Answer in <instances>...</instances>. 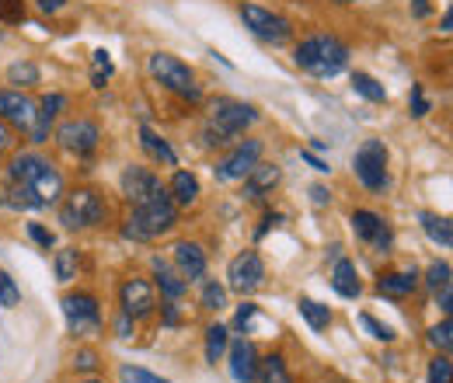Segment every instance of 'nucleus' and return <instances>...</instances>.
<instances>
[{
    "label": "nucleus",
    "mask_w": 453,
    "mask_h": 383,
    "mask_svg": "<svg viewBox=\"0 0 453 383\" xmlns=\"http://www.w3.org/2000/svg\"><path fill=\"white\" fill-rule=\"evenodd\" d=\"M109 217L105 199L95 188H73L63 203H59V223L66 230H84V226H98Z\"/></svg>",
    "instance_id": "nucleus-5"
},
{
    "label": "nucleus",
    "mask_w": 453,
    "mask_h": 383,
    "mask_svg": "<svg viewBox=\"0 0 453 383\" xmlns=\"http://www.w3.org/2000/svg\"><path fill=\"white\" fill-rule=\"evenodd\" d=\"M161 325H165V328H178V325H181V314H178V303H174V300H168V303L161 307Z\"/></svg>",
    "instance_id": "nucleus-46"
},
{
    "label": "nucleus",
    "mask_w": 453,
    "mask_h": 383,
    "mask_svg": "<svg viewBox=\"0 0 453 383\" xmlns=\"http://www.w3.org/2000/svg\"><path fill=\"white\" fill-rule=\"evenodd\" d=\"M21 303V289H18V282L11 279V275L0 269V307H18Z\"/></svg>",
    "instance_id": "nucleus-36"
},
{
    "label": "nucleus",
    "mask_w": 453,
    "mask_h": 383,
    "mask_svg": "<svg viewBox=\"0 0 453 383\" xmlns=\"http://www.w3.org/2000/svg\"><path fill=\"white\" fill-rule=\"evenodd\" d=\"M122 195H126V203L136 210V206H143V203H150V199H157L161 192H165V185H161V178L150 171V167H140V165H129L122 171Z\"/></svg>",
    "instance_id": "nucleus-12"
},
{
    "label": "nucleus",
    "mask_w": 453,
    "mask_h": 383,
    "mask_svg": "<svg viewBox=\"0 0 453 383\" xmlns=\"http://www.w3.org/2000/svg\"><path fill=\"white\" fill-rule=\"evenodd\" d=\"M280 178H283V171H280V167L262 165V161H258V165L244 174V195H248V199H265V195L280 185Z\"/></svg>",
    "instance_id": "nucleus-18"
},
{
    "label": "nucleus",
    "mask_w": 453,
    "mask_h": 383,
    "mask_svg": "<svg viewBox=\"0 0 453 383\" xmlns=\"http://www.w3.org/2000/svg\"><path fill=\"white\" fill-rule=\"evenodd\" d=\"M429 11H433V7H429V0H411V14H415V18H426Z\"/></svg>",
    "instance_id": "nucleus-53"
},
{
    "label": "nucleus",
    "mask_w": 453,
    "mask_h": 383,
    "mask_svg": "<svg viewBox=\"0 0 453 383\" xmlns=\"http://www.w3.org/2000/svg\"><path fill=\"white\" fill-rule=\"evenodd\" d=\"M262 282H265V262H262L258 251H241L230 262V269H226V289H234L241 296H251L255 289H262Z\"/></svg>",
    "instance_id": "nucleus-9"
},
{
    "label": "nucleus",
    "mask_w": 453,
    "mask_h": 383,
    "mask_svg": "<svg viewBox=\"0 0 453 383\" xmlns=\"http://www.w3.org/2000/svg\"><path fill=\"white\" fill-rule=\"evenodd\" d=\"M258 161H262V140H244V143H237L234 154L224 157L213 171H217L220 181H244V174L258 165Z\"/></svg>",
    "instance_id": "nucleus-14"
},
{
    "label": "nucleus",
    "mask_w": 453,
    "mask_h": 383,
    "mask_svg": "<svg viewBox=\"0 0 453 383\" xmlns=\"http://www.w3.org/2000/svg\"><path fill=\"white\" fill-rule=\"evenodd\" d=\"M453 28V11H447V14H443V32H450Z\"/></svg>",
    "instance_id": "nucleus-55"
},
{
    "label": "nucleus",
    "mask_w": 453,
    "mask_h": 383,
    "mask_svg": "<svg viewBox=\"0 0 453 383\" xmlns=\"http://www.w3.org/2000/svg\"><path fill=\"white\" fill-rule=\"evenodd\" d=\"M174 269L185 275V282H196L206 275V251L196 241H178L174 244Z\"/></svg>",
    "instance_id": "nucleus-17"
},
{
    "label": "nucleus",
    "mask_w": 453,
    "mask_h": 383,
    "mask_svg": "<svg viewBox=\"0 0 453 383\" xmlns=\"http://www.w3.org/2000/svg\"><path fill=\"white\" fill-rule=\"evenodd\" d=\"M276 223H280V213H269V217L262 219V226H258V234H255V237H258V241H262V237H265V234H269V230H273V226H276Z\"/></svg>",
    "instance_id": "nucleus-52"
},
{
    "label": "nucleus",
    "mask_w": 453,
    "mask_h": 383,
    "mask_svg": "<svg viewBox=\"0 0 453 383\" xmlns=\"http://www.w3.org/2000/svg\"><path fill=\"white\" fill-rule=\"evenodd\" d=\"M63 4H66V0H39V7H42L46 14H57Z\"/></svg>",
    "instance_id": "nucleus-54"
},
{
    "label": "nucleus",
    "mask_w": 453,
    "mask_h": 383,
    "mask_svg": "<svg viewBox=\"0 0 453 383\" xmlns=\"http://www.w3.org/2000/svg\"><path fill=\"white\" fill-rule=\"evenodd\" d=\"M349 223H352V234H356L363 244H370V248L380 251V255L391 251V244H395V230L388 226V219L380 217V213H373V210H356Z\"/></svg>",
    "instance_id": "nucleus-13"
},
{
    "label": "nucleus",
    "mask_w": 453,
    "mask_h": 383,
    "mask_svg": "<svg viewBox=\"0 0 453 383\" xmlns=\"http://www.w3.org/2000/svg\"><path fill=\"white\" fill-rule=\"evenodd\" d=\"M429 345L436 349V352H450V345H453V325H450V318H443L436 328L429 331Z\"/></svg>",
    "instance_id": "nucleus-35"
},
{
    "label": "nucleus",
    "mask_w": 453,
    "mask_h": 383,
    "mask_svg": "<svg viewBox=\"0 0 453 383\" xmlns=\"http://www.w3.org/2000/svg\"><path fill=\"white\" fill-rule=\"evenodd\" d=\"M296 307H300V318H303L311 328L328 331V325H332V310H328L325 303H318V300H311V296H300Z\"/></svg>",
    "instance_id": "nucleus-27"
},
{
    "label": "nucleus",
    "mask_w": 453,
    "mask_h": 383,
    "mask_svg": "<svg viewBox=\"0 0 453 383\" xmlns=\"http://www.w3.org/2000/svg\"><path fill=\"white\" fill-rule=\"evenodd\" d=\"M46 167H50V161H46L42 154H35V150H32V154H18V157L11 161V167H7V178L18 181V185H32Z\"/></svg>",
    "instance_id": "nucleus-19"
},
{
    "label": "nucleus",
    "mask_w": 453,
    "mask_h": 383,
    "mask_svg": "<svg viewBox=\"0 0 453 383\" xmlns=\"http://www.w3.org/2000/svg\"><path fill=\"white\" fill-rule=\"evenodd\" d=\"M359 321H363V328L370 331V334H373V338H377V341H395V331L388 328V325H380V321H377V318H373V314H363V318H359Z\"/></svg>",
    "instance_id": "nucleus-41"
},
{
    "label": "nucleus",
    "mask_w": 453,
    "mask_h": 383,
    "mask_svg": "<svg viewBox=\"0 0 453 383\" xmlns=\"http://www.w3.org/2000/svg\"><path fill=\"white\" fill-rule=\"evenodd\" d=\"M133 328H136V321H133L129 314H119V321H115V334H119V338H129Z\"/></svg>",
    "instance_id": "nucleus-48"
},
{
    "label": "nucleus",
    "mask_w": 453,
    "mask_h": 383,
    "mask_svg": "<svg viewBox=\"0 0 453 383\" xmlns=\"http://www.w3.org/2000/svg\"><path fill=\"white\" fill-rule=\"evenodd\" d=\"M335 4H356V0H335Z\"/></svg>",
    "instance_id": "nucleus-56"
},
{
    "label": "nucleus",
    "mask_w": 453,
    "mask_h": 383,
    "mask_svg": "<svg viewBox=\"0 0 453 383\" xmlns=\"http://www.w3.org/2000/svg\"><path fill=\"white\" fill-rule=\"evenodd\" d=\"M168 195L174 206H196L199 203V178L192 171H174L168 185Z\"/></svg>",
    "instance_id": "nucleus-22"
},
{
    "label": "nucleus",
    "mask_w": 453,
    "mask_h": 383,
    "mask_svg": "<svg viewBox=\"0 0 453 383\" xmlns=\"http://www.w3.org/2000/svg\"><path fill=\"white\" fill-rule=\"evenodd\" d=\"M35 115H39V105H35L28 95L11 91V88L0 91V119H4V122H11V126H18V129L28 133L32 122H35Z\"/></svg>",
    "instance_id": "nucleus-16"
},
{
    "label": "nucleus",
    "mask_w": 453,
    "mask_h": 383,
    "mask_svg": "<svg viewBox=\"0 0 453 383\" xmlns=\"http://www.w3.org/2000/svg\"><path fill=\"white\" fill-rule=\"evenodd\" d=\"M352 88H356V95H363L366 102H373V105H384L388 102V91H384V84H377L370 73H363V70H356L352 73Z\"/></svg>",
    "instance_id": "nucleus-31"
},
{
    "label": "nucleus",
    "mask_w": 453,
    "mask_h": 383,
    "mask_svg": "<svg viewBox=\"0 0 453 383\" xmlns=\"http://www.w3.org/2000/svg\"><path fill=\"white\" fill-rule=\"evenodd\" d=\"M332 286H335V293L345 296V300H356V296L363 293L359 272H356V265H352L349 258H339V262H335V269H332Z\"/></svg>",
    "instance_id": "nucleus-24"
},
{
    "label": "nucleus",
    "mask_w": 453,
    "mask_h": 383,
    "mask_svg": "<svg viewBox=\"0 0 453 383\" xmlns=\"http://www.w3.org/2000/svg\"><path fill=\"white\" fill-rule=\"evenodd\" d=\"M119 303H122V314H129L133 321H147L154 310H157V289L150 279H126L122 289H119Z\"/></svg>",
    "instance_id": "nucleus-10"
},
{
    "label": "nucleus",
    "mask_w": 453,
    "mask_h": 383,
    "mask_svg": "<svg viewBox=\"0 0 453 383\" xmlns=\"http://www.w3.org/2000/svg\"><path fill=\"white\" fill-rule=\"evenodd\" d=\"M255 122H258L255 105H244L237 98H217L210 102V122L203 129V140L206 147H226L237 136H244V129H251Z\"/></svg>",
    "instance_id": "nucleus-1"
},
{
    "label": "nucleus",
    "mask_w": 453,
    "mask_h": 383,
    "mask_svg": "<svg viewBox=\"0 0 453 383\" xmlns=\"http://www.w3.org/2000/svg\"><path fill=\"white\" fill-rule=\"evenodd\" d=\"M95 66H98V73H105V77H112V70H115L105 50H98V53H95Z\"/></svg>",
    "instance_id": "nucleus-50"
},
{
    "label": "nucleus",
    "mask_w": 453,
    "mask_h": 383,
    "mask_svg": "<svg viewBox=\"0 0 453 383\" xmlns=\"http://www.w3.org/2000/svg\"><path fill=\"white\" fill-rule=\"evenodd\" d=\"M426 282H429L433 293L447 289V286H450V262H433L429 272H426Z\"/></svg>",
    "instance_id": "nucleus-37"
},
{
    "label": "nucleus",
    "mask_w": 453,
    "mask_h": 383,
    "mask_svg": "<svg viewBox=\"0 0 453 383\" xmlns=\"http://www.w3.org/2000/svg\"><path fill=\"white\" fill-rule=\"evenodd\" d=\"M84 383H105V380H84Z\"/></svg>",
    "instance_id": "nucleus-57"
},
{
    "label": "nucleus",
    "mask_w": 453,
    "mask_h": 383,
    "mask_svg": "<svg viewBox=\"0 0 453 383\" xmlns=\"http://www.w3.org/2000/svg\"><path fill=\"white\" fill-rule=\"evenodd\" d=\"M0 203L11 206V210H46L42 199L32 192V185H18V181H11V185L0 192Z\"/></svg>",
    "instance_id": "nucleus-25"
},
{
    "label": "nucleus",
    "mask_w": 453,
    "mask_h": 383,
    "mask_svg": "<svg viewBox=\"0 0 453 383\" xmlns=\"http://www.w3.org/2000/svg\"><path fill=\"white\" fill-rule=\"evenodd\" d=\"M450 380H453L450 352H440V356L429 363V383H450Z\"/></svg>",
    "instance_id": "nucleus-34"
},
{
    "label": "nucleus",
    "mask_w": 453,
    "mask_h": 383,
    "mask_svg": "<svg viewBox=\"0 0 453 383\" xmlns=\"http://www.w3.org/2000/svg\"><path fill=\"white\" fill-rule=\"evenodd\" d=\"M226 363H230V377L237 383H255V373H258V349H255V341L244 338V334L230 338Z\"/></svg>",
    "instance_id": "nucleus-15"
},
{
    "label": "nucleus",
    "mask_w": 453,
    "mask_h": 383,
    "mask_svg": "<svg viewBox=\"0 0 453 383\" xmlns=\"http://www.w3.org/2000/svg\"><path fill=\"white\" fill-rule=\"evenodd\" d=\"M119 380L122 383H171V380H161V377L150 373V370H140V366H122V370H119Z\"/></svg>",
    "instance_id": "nucleus-38"
},
{
    "label": "nucleus",
    "mask_w": 453,
    "mask_h": 383,
    "mask_svg": "<svg viewBox=\"0 0 453 383\" xmlns=\"http://www.w3.org/2000/svg\"><path fill=\"white\" fill-rule=\"evenodd\" d=\"M63 109H66V98H63V95H46V98L39 102V111L50 115V119H57Z\"/></svg>",
    "instance_id": "nucleus-45"
},
{
    "label": "nucleus",
    "mask_w": 453,
    "mask_h": 383,
    "mask_svg": "<svg viewBox=\"0 0 453 383\" xmlns=\"http://www.w3.org/2000/svg\"><path fill=\"white\" fill-rule=\"evenodd\" d=\"M98 363H102V359H98V352H95V349H81V352L73 356V366H77L81 373H95V370H98Z\"/></svg>",
    "instance_id": "nucleus-43"
},
{
    "label": "nucleus",
    "mask_w": 453,
    "mask_h": 383,
    "mask_svg": "<svg viewBox=\"0 0 453 383\" xmlns=\"http://www.w3.org/2000/svg\"><path fill=\"white\" fill-rule=\"evenodd\" d=\"M140 147L157 161V165L165 167H178V154L171 150V143L165 140V136H157L150 126H140Z\"/></svg>",
    "instance_id": "nucleus-23"
},
{
    "label": "nucleus",
    "mask_w": 453,
    "mask_h": 383,
    "mask_svg": "<svg viewBox=\"0 0 453 383\" xmlns=\"http://www.w3.org/2000/svg\"><path fill=\"white\" fill-rule=\"evenodd\" d=\"M0 21L4 25L25 21V0H0Z\"/></svg>",
    "instance_id": "nucleus-39"
},
{
    "label": "nucleus",
    "mask_w": 453,
    "mask_h": 383,
    "mask_svg": "<svg viewBox=\"0 0 453 383\" xmlns=\"http://www.w3.org/2000/svg\"><path fill=\"white\" fill-rule=\"evenodd\" d=\"M422 230H426V237L433 241V244H440V248H450L453 244V223L447 217H440V213H422Z\"/></svg>",
    "instance_id": "nucleus-26"
},
{
    "label": "nucleus",
    "mask_w": 453,
    "mask_h": 383,
    "mask_svg": "<svg viewBox=\"0 0 453 383\" xmlns=\"http://www.w3.org/2000/svg\"><path fill=\"white\" fill-rule=\"evenodd\" d=\"M255 383H293L289 370H286L283 356H265V359H258V373H255Z\"/></svg>",
    "instance_id": "nucleus-28"
},
{
    "label": "nucleus",
    "mask_w": 453,
    "mask_h": 383,
    "mask_svg": "<svg viewBox=\"0 0 453 383\" xmlns=\"http://www.w3.org/2000/svg\"><path fill=\"white\" fill-rule=\"evenodd\" d=\"M408 109H411V115H415V119L429 115V98H426L422 84H411V95H408Z\"/></svg>",
    "instance_id": "nucleus-40"
},
{
    "label": "nucleus",
    "mask_w": 453,
    "mask_h": 383,
    "mask_svg": "<svg viewBox=\"0 0 453 383\" xmlns=\"http://www.w3.org/2000/svg\"><path fill=\"white\" fill-rule=\"evenodd\" d=\"M415 289H418V272H415V269L388 272L377 279V293H380V296H395V300H401V296H411Z\"/></svg>",
    "instance_id": "nucleus-20"
},
{
    "label": "nucleus",
    "mask_w": 453,
    "mask_h": 383,
    "mask_svg": "<svg viewBox=\"0 0 453 383\" xmlns=\"http://www.w3.org/2000/svg\"><path fill=\"white\" fill-rule=\"evenodd\" d=\"M7 84H14V88H35L39 84V66L35 63H11L7 66Z\"/></svg>",
    "instance_id": "nucleus-32"
},
{
    "label": "nucleus",
    "mask_w": 453,
    "mask_h": 383,
    "mask_svg": "<svg viewBox=\"0 0 453 383\" xmlns=\"http://www.w3.org/2000/svg\"><path fill=\"white\" fill-rule=\"evenodd\" d=\"M311 199H314V206H328L332 203V192L325 185H311Z\"/></svg>",
    "instance_id": "nucleus-49"
},
{
    "label": "nucleus",
    "mask_w": 453,
    "mask_h": 383,
    "mask_svg": "<svg viewBox=\"0 0 453 383\" xmlns=\"http://www.w3.org/2000/svg\"><path fill=\"white\" fill-rule=\"evenodd\" d=\"M241 21L255 39H262L269 46H283V42L293 39V25L286 21L283 14H276V11L262 7V4H241Z\"/></svg>",
    "instance_id": "nucleus-6"
},
{
    "label": "nucleus",
    "mask_w": 453,
    "mask_h": 383,
    "mask_svg": "<svg viewBox=\"0 0 453 383\" xmlns=\"http://www.w3.org/2000/svg\"><path fill=\"white\" fill-rule=\"evenodd\" d=\"M63 314H66V325L73 334H98L102 328V307L91 293H66L63 296Z\"/></svg>",
    "instance_id": "nucleus-8"
},
{
    "label": "nucleus",
    "mask_w": 453,
    "mask_h": 383,
    "mask_svg": "<svg viewBox=\"0 0 453 383\" xmlns=\"http://www.w3.org/2000/svg\"><path fill=\"white\" fill-rule=\"evenodd\" d=\"M255 314H258V307L251 303V300H244L241 307H237V318H234V328L244 331L248 334V328H251V321H255Z\"/></svg>",
    "instance_id": "nucleus-42"
},
{
    "label": "nucleus",
    "mask_w": 453,
    "mask_h": 383,
    "mask_svg": "<svg viewBox=\"0 0 453 383\" xmlns=\"http://www.w3.org/2000/svg\"><path fill=\"white\" fill-rule=\"evenodd\" d=\"M226 345H230V331L224 325H210L206 328V363H220L226 356Z\"/></svg>",
    "instance_id": "nucleus-30"
},
{
    "label": "nucleus",
    "mask_w": 453,
    "mask_h": 383,
    "mask_svg": "<svg viewBox=\"0 0 453 383\" xmlns=\"http://www.w3.org/2000/svg\"><path fill=\"white\" fill-rule=\"evenodd\" d=\"M352 167H356V178L363 181V188L370 192H384L388 188V147L384 140H366L356 157H352Z\"/></svg>",
    "instance_id": "nucleus-7"
},
{
    "label": "nucleus",
    "mask_w": 453,
    "mask_h": 383,
    "mask_svg": "<svg viewBox=\"0 0 453 383\" xmlns=\"http://www.w3.org/2000/svg\"><path fill=\"white\" fill-rule=\"evenodd\" d=\"M154 282L161 286V293H165L168 300H181V296H185V289H188L185 275L178 272L174 265H168L165 258H154Z\"/></svg>",
    "instance_id": "nucleus-21"
},
{
    "label": "nucleus",
    "mask_w": 453,
    "mask_h": 383,
    "mask_svg": "<svg viewBox=\"0 0 453 383\" xmlns=\"http://www.w3.org/2000/svg\"><path fill=\"white\" fill-rule=\"evenodd\" d=\"M11 147H14V129H11V126L0 119V157H4Z\"/></svg>",
    "instance_id": "nucleus-47"
},
{
    "label": "nucleus",
    "mask_w": 453,
    "mask_h": 383,
    "mask_svg": "<svg viewBox=\"0 0 453 383\" xmlns=\"http://www.w3.org/2000/svg\"><path fill=\"white\" fill-rule=\"evenodd\" d=\"M147 70H150V77H154L165 91L185 98V102H203V91H199V84H196V73H192L188 63H181L178 56L154 53L147 59Z\"/></svg>",
    "instance_id": "nucleus-4"
},
{
    "label": "nucleus",
    "mask_w": 453,
    "mask_h": 383,
    "mask_svg": "<svg viewBox=\"0 0 453 383\" xmlns=\"http://www.w3.org/2000/svg\"><path fill=\"white\" fill-rule=\"evenodd\" d=\"M77 269H81V255L77 248H59L57 258H53V272H57V282H73L77 279Z\"/></svg>",
    "instance_id": "nucleus-29"
},
{
    "label": "nucleus",
    "mask_w": 453,
    "mask_h": 383,
    "mask_svg": "<svg viewBox=\"0 0 453 383\" xmlns=\"http://www.w3.org/2000/svg\"><path fill=\"white\" fill-rule=\"evenodd\" d=\"M28 237H32V241H35L39 248H46V251H50V248L57 244V237H53V230H46L42 223H28Z\"/></svg>",
    "instance_id": "nucleus-44"
},
{
    "label": "nucleus",
    "mask_w": 453,
    "mask_h": 383,
    "mask_svg": "<svg viewBox=\"0 0 453 383\" xmlns=\"http://www.w3.org/2000/svg\"><path fill=\"white\" fill-rule=\"evenodd\" d=\"M293 63L311 77H335L349 66V46L335 35H311L293 50Z\"/></svg>",
    "instance_id": "nucleus-2"
},
{
    "label": "nucleus",
    "mask_w": 453,
    "mask_h": 383,
    "mask_svg": "<svg viewBox=\"0 0 453 383\" xmlns=\"http://www.w3.org/2000/svg\"><path fill=\"white\" fill-rule=\"evenodd\" d=\"M98 140H102V133H98V126L91 119H70V122H63L57 129V143L66 154H73V157L95 154Z\"/></svg>",
    "instance_id": "nucleus-11"
},
{
    "label": "nucleus",
    "mask_w": 453,
    "mask_h": 383,
    "mask_svg": "<svg viewBox=\"0 0 453 383\" xmlns=\"http://www.w3.org/2000/svg\"><path fill=\"white\" fill-rule=\"evenodd\" d=\"M300 161H307V165L314 167V171H321V174H325V171H332V167H328V161L314 157V150H300Z\"/></svg>",
    "instance_id": "nucleus-51"
},
{
    "label": "nucleus",
    "mask_w": 453,
    "mask_h": 383,
    "mask_svg": "<svg viewBox=\"0 0 453 383\" xmlns=\"http://www.w3.org/2000/svg\"><path fill=\"white\" fill-rule=\"evenodd\" d=\"M199 303L206 310H224L226 307V286H220L217 279H206L203 289H199Z\"/></svg>",
    "instance_id": "nucleus-33"
},
{
    "label": "nucleus",
    "mask_w": 453,
    "mask_h": 383,
    "mask_svg": "<svg viewBox=\"0 0 453 383\" xmlns=\"http://www.w3.org/2000/svg\"><path fill=\"white\" fill-rule=\"evenodd\" d=\"M174 223H178V206L171 203L168 188H165L157 199H150V203L133 210V217L126 219V226H122V237H129L136 244H147V241H157L168 230H174Z\"/></svg>",
    "instance_id": "nucleus-3"
}]
</instances>
